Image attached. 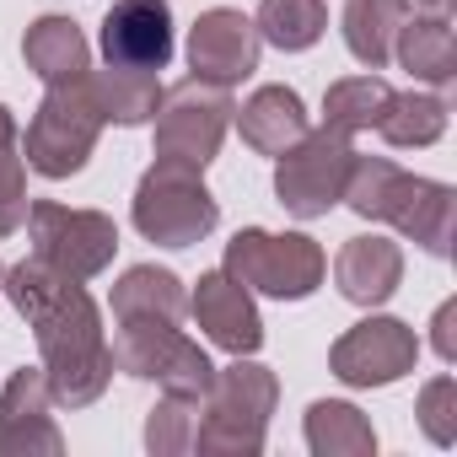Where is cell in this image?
Here are the masks:
<instances>
[{"label": "cell", "mask_w": 457, "mask_h": 457, "mask_svg": "<svg viewBox=\"0 0 457 457\" xmlns=\"http://www.w3.org/2000/svg\"><path fill=\"white\" fill-rule=\"evenodd\" d=\"M420 188H425V178L403 172L398 162H387V156H361V151H355L350 178H345V199H339V204H350L361 220H387L393 232H398Z\"/></svg>", "instance_id": "obj_15"}, {"label": "cell", "mask_w": 457, "mask_h": 457, "mask_svg": "<svg viewBox=\"0 0 457 457\" xmlns=\"http://www.w3.org/2000/svg\"><path fill=\"white\" fill-rule=\"evenodd\" d=\"M0 296L28 318L54 403L60 409L97 403L103 387L113 382V350H108V334H103V312L81 291V280L60 275L44 259H22L17 270H6Z\"/></svg>", "instance_id": "obj_1"}, {"label": "cell", "mask_w": 457, "mask_h": 457, "mask_svg": "<svg viewBox=\"0 0 457 457\" xmlns=\"http://www.w3.org/2000/svg\"><path fill=\"white\" fill-rule=\"evenodd\" d=\"M393 60L425 81V87H452L457 81V38H452V17H398L393 33Z\"/></svg>", "instance_id": "obj_17"}, {"label": "cell", "mask_w": 457, "mask_h": 457, "mask_svg": "<svg viewBox=\"0 0 457 457\" xmlns=\"http://www.w3.org/2000/svg\"><path fill=\"white\" fill-rule=\"evenodd\" d=\"M188 312H194V323L204 328V339L220 345L226 355H253V350L264 345V323H259L253 291H248L243 280H232L226 270L199 275V291L188 296Z\"/></svg>", "instance_id": "obj_13"}, {"label": "cell", "mask_w": 457, "mask_h": 457, "mask_svg": "<svg viewBox=\"0 0 457 457\" xmlns=\"http://www.w3.org/2000/svg\"><path fill=\"white\" fill-rule=\"evenodd\" d=\"M387 108H393V87L382 76H345L323 92V124L339 129V135L377 129Z\"/></svg>", "instance_id": "obj_24"}, {"label": "cell", "mask_w": 457, "mask_h": 457, "mask_svg": "<svg viewBox=\"0 0 457 457\" xmlns=\"http://www.w3.org/2000/svg\"><path fill=\"white\" fill-rule=\"evenodd\" d=\"M188 312V291L172 270H156V264H135L119 275L113 286V318L129 323V318H156V323H178Z\"/></svg>", "instance_id": "obj_20"}, {"label": "cell", "mask_w": 457, "mask_h": 457, "mask_svg": "<svg viewBox=\"0 0 457 457\" xmlns=\"http://www.w3.org/2000/svg\"><path fill=\"white\" fill-rule=\"evenodd\" d=\"M345 49L366 65L382 71L393 60V33H398V6L393 0H345Z\"/></svg>", "instance_id": "obj_26"}, {"label": "cell", "mask_w": 457, "mask_h": 457, "mask_svg": "<svg viewBox=\"0 0 457 457\" xmlns=\"http://www.w3.org/2000/svg\"><path fill=\"white\" fill-rule=\"evenodd\" d=\"M307 446L318 457H371L377 452V430H371V420L355 403L318 398L307 409Z\"/></svg>", "instance_id": "obj_22"}, {"label": "cell", "mask_w": 457, "mask_h": 457, "mask_svg": "<svg viewBox=\"0 0 457 457\" xmlns=\"http://www.w3.org/2000/svg\"><path fill=\"white\" fill-rule=\"evenodd\" d=\"M65 436L54 425V393L44 366L12 371L0 393V457H60Z\"/></svg>", "instance_id": "obj_11"}, {"label": "cell", "mask_w": 457, "mask_h": 457, "mask_svg": "<svg viewBox=\"0 0 457 457\" xmlns=\"http://www.w3.org/2000/svg\"><path fill=\"white\" fill-rule=\"evenodd\" d=\"M259 38L286 49V54H302L323 38L328 28V6L323 0H259V17H253Z\"/></svg>", "instance_id": "obj_25"}, {"label": "cell", "mask_w": 457, "mask_h": 457, "mask_svg": "<svg viewBox=\"0 0 457 457\" xmlns=\"http://www.w3.org/2000/svg\"><path fill=\"white\" fill-rule=\"evenodd\" d=\"M92 97L103 108V124H151L156 103H162V81L156 71H129V65H108V71H92Z\"/></svg>", "instance_id": "obj_21"}, {"label": "cell", "mask_w": 457, "mask_h": 457, "mask_svg": "<svg viewBox=\"0 0 457 457\" xmlns=\"http://www.w3.org/2000/svg\"><path fill=\"white\" fill-rule=\"evenodd\" d=\"M446 97L441 92H393V108L382 113L377 135L393 145V151H420V145H436L446 135Z\"/></svg>", "instance_id": "obj_23"}, {"label": "cell", "mask_w": 457, "mask_h": 457, "mask_svg": "<svg viewBox=\"0 0 457 457\" xmlns=\"http://www.w3.org/2000/svg\"><path fill=\"white\" fill-rule=\"evenodd\" d=\"M414 361H420V339L398 318H361L328 350V371L345 387H393L398 377L414 371Z\"/></svg>", "instance_id": "obj_10"}, {"label": "cell", "mask_w": 457, "mask_h": 457, "mask_svg": "<svg viewBox=\"0 0 457 457\" xmlns=\"http://www.w3.org/2000/svg\"><path fill=\"white\" fill-rule=\"evenodd\" d=\"M129 215H135V232H140L145 243H156V248H194V243H204V237L215 232L220 204H215V194L204 188L199 167L156 156V162L145 167L140 188H135Z\"/></svg>", "instance_id": "obj_3"}, {"label": "cell", "mask_w": 457, "mask_h": 457, "mask_svg": "<svg viewBox=\"0 0 457 457\" xmlns=\"http://www.w3.org/2000/svg\"><path fill=\"white\" fill-rule=\"evenodd\" d=\"M0 280H6V264H0Z\"/></svg>", "instance_id": "obj_32"}, {"label": "cell", "mask_w": 457, "mask_h": 457, "mask_svg": "<svg viewBox=\"0 0 457 457\" xmlns=\"http://www.w3.org/2000/svg\"><path fill=\"white\" fill-rule=\"evenodd\" d=\"M259 49H264V38H259L253 17H243L232 6H210V12H199V22L188 33V71L215 87H237L259 71Z\"/></svg>", "instance_id": "obj_12"}, {"label": "cell", "mask_w": 457, "mask_h": 457, "mask_svg": "<svg viewBox=\"0 0 457 457\" xmlns=\"http://www.w3.org/2000/svg\"><path fill=\"white\" fill-rule=\"evenodd\" d=\"M194 430H199V398H178V393H167V398L145 414V446H151L156 457L194 452Z\"/></svg>", "instance_id": "obj_28"}, {"label": "cell", "mask_w": 457, "mask_h": 457, "mask_svg": "<svg viewBox=\"0 0 457 457\" xmlns=\"http://www.w3.org/2000/svg\"><path fill=\"white\" fill-rule=\"evenodd\" d=\"M113 366L135 382H156L162 393H178V398H204L210 382H215V366L210 355L178 334V323H156V318H129L119 323L113 334Z\"/></svg>", "instance_id": "obj_6"}, {"label": "cell", "mask_w": 457, "mask_h": 457, "mask_svg": "<svg viewBox=\"0 0 457 457\" xmlns=\"http://www.w3.org/2000/svg\"><path fill=\"white\" fill-rule=\"evenodd\" d=\"M103 54L108 65L162 71L172 60V6L167 0H119V6H108Z\"/></svg>", "instance_id": "obj_14"}, {"label": "cell", "mask_w": 457, "mask_h": 457, "mask_svg": "<svg viewBox=\"0 0 457 457\" xmlns=\"http://www.w3.org/2000/svg\"><path fill=\"white\" fill-rule=\"evenodd\" d=\"M232 87H215L204 76H188L178 87L162 92L156 103V156L167 162H188V167H210L220 140H226V124H232Z\"/></svg>", "instance_id": "obj_7"}, {"label": "cell", "mask_w": 457, "mask_h": 457, "mask_svg": "<svg viewBox=\"0 0 457 457\" xmlns=\"http://www.w3.org/2000/svg\"><path fill=\"white\" fill-rule=\"evenodd\" d=\"M22 60H28V71H33L44 87L76 81V76L92 71V49H87L81 28H76L71 17H38V22L28 28V38H22Z\"/></svg>", "instance_id": "obj_19"}, {"label": "cell", "mask_w": 457, "mask_h": 457, "mask_svg": "<svg viewBox=\"0 0 457 457\" xmlns=\"http://www.w3.org/2000/svg\"><path fill=\"white\" fill-rule=\"evenodd\" d=\"M334 280H339V296L345 302L382 307L398 291V280H403V253H398V243H387L377 232L371 237H350L339 248V259H334Z\"/></svg>", "instance_id": "obj_16"}, {"label": "cell", "mask_w": 457, "mask_h": 457, "mask_svg": "<svg viewBox=\"0 0 457 457\" xmlns=\"http://www.w3.org/2000/svg\"><path fill=\"white\" fill-rule=\"evenodd\" d=\"M436 334H430V345H436V355L452 366L457 361V302H441L436 307V323H430Z\"/></svg>", "instance_id": "obj_30"}, {"label": "cell", "mask_w": 457, "mask_h": 457, "mask_svg": "<svg viewBox=\"0 0 457 457\" xmlns=\"http://www.w3.org/2000/svg\"><path fill=\"white\" fill-rule=\"evenodd\" d=\"M22 226H28L33 259L54 264L71 280H97L119 253V226L103 210H71L54 199H33Z\"/></svg>", "instance_id": "obj_8"}, {"label": "cell", "mask_w": 457, "mask_h": 457, "mask_svg": "<svg viewBox=\"0 0 457 457\" xmlns=\"http://www.w3.org/2000/svg\"><path fill=\"white\" fill-rule=\"evenodd\" d=\"M237 129H243V140H248L259 156H280V151H291L312 124H307L302 92H291V87H259V92L243 103Z\"/></svg>", "instance_id": "obj_18"}, {"label": "cell", "mask_w": 457, "mask_h": 457, "mask_svg": "<svg viewBox=\"0 0 457 457\" xmlns=\"http://www.w3.org/2000/svg\"><path fill=\"white\" fill-rule=\"evenodd\" d=\"M28 220V162H22V129L12 108L0 103V237H17Z\"/></svg>", "instance_id": "obj_27"}, {"label": "cell", "mask_w": 457, "mask_h": 457, "mask_svg": "<svg viewBox=\"0 0 457 457\" xmlns=\"http://www.w3.org/2000/svg\"><path fill=\"white\" fill-rule=\"evenodd\" d=\"M232 280H243L248 291H264L275 302H302L323 286V248L307 232H264V226H243L226 243V264Z\"/></svg>", "instance_id": "obj_5"}, {"label": "cell", "mask_w": 457, "mask_h": 457, "mask_svg": "<svg viewBox=\"0 0 457 457\" xmlns=\"http://www.w3.org/2000/svg\"><path fill=\"white\" fill-rule=\"evenodd\" d=\"M420 425H425V436L436 441V446H452L457 441V382L441 371V377H430L425 387H420Z\"/></svg>", "instance_id": "obj_29"}, {"label": "cell", "mask_w": 457, "mask_h": 457, "mask_svg": "<svg viewBox=\"0 0 457 457\" xmlns=\"http://www.w3.org/2000/svg\"><path fill=\"white\" fill-rule=\"evenodd\" d=\"M355 145L339 129H307L291 151L275 156V199L296 215V220H318L345 199V178H350Z\"/></svg>", "instance_id": "obj_9"}, {"label": "cell", "mask_w": 457, "mask_h": 457, "mask_svg": "<svg viewBox=\"0 0 457 457\" xmlns=\"http://www.w3.org/2000/svg\"><path fill=\"white\" fill-rule=\"evenodd\" d=\"M398 17H452L457 0H393Z\"/></svg>", "instance_id": "obj_31"}, {"label": "cell", "mask_w": 457, "mask_h": 457, "mask_svg": "<svg viewBox=\"0 0 457 457\" xmlns=\"http://www.w3.org/2000/svg\"><path fill=\"white\" fill-rule=\"evenodd\" d=\"M275 398H280V382L253 355H237L232 366H215V382L199 398L194 446L204 457H259L264 436H270Z\"/></svg>", "instance_id": "obj_2"}, {"label": "cell", "mask_w": 457, "mask_h": 457, "mask_svg": "<svg viewBox=\"0 0 457 457\" xmlns=\"http://www.w3.org/2000/svg\"><path fill=\"white\" fill-rule=\"evenodd\" d=\"M103 135V108L92 97V71L76 81H54L22 135V162L38 178H76Z\"/></svg>", "instance_id": "obj_4"}]
</instances>
